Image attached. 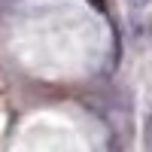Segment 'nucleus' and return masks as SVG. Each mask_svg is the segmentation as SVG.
Listing matches in <instances>:
<instances>
[{
	"instance_id": "1",
	"label": "nucleus",
	"mask_w": 152,
	"mask_h": 152,
	"mask_svg": "<svg viewBox=\"0 0 152 152\" xmlns=\"http://www.w3.org/2000/svg\"><path fill=\"white\" fill-rule=\"evenodd\" d=\"M143 140H146V149L152 152V113L146 116V125H143Z\"/></svg>"
},
{
	"instance_id": "2",
	"label": "nucleus",
	"mask_w": 152,
	"mask_h": 152,
	"mask_svg": "<svg viewBox=\"0 0 152 152\" xmlns=\"http://www.w3.org/2000/svg\"><path fill=\"white\" fill-rule=\"evenodd\" d=\"M128 3H131L134 9H143V6H149V3H152V0H128Z\"/></svg>"
}]
</instances>
